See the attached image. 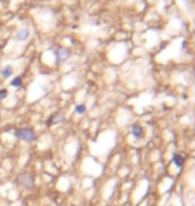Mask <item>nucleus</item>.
I'll return each mask as SVG.
<instances>
[{
  "instance_id": "obj_1",
  "label": "nucleus",
  "mask_w": 195,
  "mask_h": 206,
  "mask_svg": "<svg viewBox=\"0 0 195 206\" xmlns=\"http://www.w3.org/2000/svg\"><path fill=\"white\" fill-rule=\"evenodd\" d=\"M12 135L24 143H32L37 139V133L32 127H17L12 131Z\"/></svg>"
},
{
  "instance_id": "obj_2",
  "label": "nucleus",
  "mask_w": 195,
  "mask_h": 206,
  "mask_svg": "<svg viewBox=\"0 0 195 206\" xmlns=\"http://www.w3.org/2000/svg\"><path fill=\"white\" fill-rule=\"evenodd\" d=\"M16 182L19 186H22L23 189L26 190H34L35 187V181H34V177H32L30 173H19L16 175Z\"/></svg>"
},
{
  "instance_id": "obj_3",
  "label": "nucleus",
  "mask_w": 195,
  "mask_h": 206,
  "mask_svg": "<svg viewBox=\"0 0 195 206\" xmlns=\"http://www.w3.org/2000/svg\"><path fill=\"white\" fill-rule=\"evenodd\" d=\"M54 55H55V59L58 63H63L66 60L70 59L71 56V52L68 48H66V47H56L54 50Z\"/></svg>"
},
{
  "instance_id": "obj_4",
  "label": "nucleus",
  "mask_w": 195,
  "mask_h": 206,
  "mask_svg": "<svg viewBox=\"0 0 195 206\" xmlns=\"http://www.w3.org/2000/svg\"><path fill=\"white\" fill-rule=\"evenodd\" d=\"M64 122V116L60 111H56L54 114H51L47 119V127H52V126H56V125H61Z\"/></svg>"
},
{
  "instance_id": "obj_5",
  "label": "nucleus",
  "mask_w": 195,
  "mask_h": 206,
  "mask_svg": "<svg viewBox=\"0 0 195 206\" xmlns=\"http://www.w3.org/2000/svg\"><path fill=\"white\" fill-rule=\"evenodd\" d=\"M30 35H31V31L28 27H23L20 28L16 34H15V40L19 42V43H22V42H26L30 39Z\"/></svg>"
},
{
  "instance_id": "obj_6",
  "label": "nucleus",
  "mask_w": 195,
  "mask_h": 206,
  "mask_svg": "<svg viewBox=\"0 0 195 206\" xmlns=\"http://www.w3.org/2000/svg\"><path fill=\"white\" fill-rule=\"evenodd\" d=\"M13 72H15V68H13L12 64H6V66H3V67L0 68V76H2L3 79L12 78Z\"/></svg>"
},
{
  "instance_id": "obj_7",
  "label": "nucleus",
  "mask_w": 195,
  "mask_h": 206,
  "mask_svg": "<svg viewBox=\"0 0 195 206\" xmlns=\"http://www.w3.org/2000/svg\"><path fill=\"white\" fill-rule=\"evenodd\" d=\"M131 134H132V137H134L135 139H140V138H143L144 130H143V127H142L140 125L134 123L131 126Z\"/></svg>"
},
{
  "instance_id": "obj_8",
  "label": "nucleus",
  "mask_w": 195,
  "mask_h": 206,
  "mask_svg": "<svg viewBox=\"0 0 195 206\" xmlns=\"http://www.w3.org/2000/svg\"><path fill=\"white\" fill-rule=\"evenodd\" d=\"M9 86L13 87V88H20V87H23V76H20V75L13 76L12 81L9 82Z\"/></svg>"
},
{
  "instance_id": "obj_9",
  "label": "nucleus",
  "mask_w": 195,
  "mask_h": 206,
  "mask_svg": "<svg viewBox=\"0 0 195 206\" xmlns=\"http://www.w3.org/2000/svg\"><path fill=\"white\" fill-rule=\"evenodd\" d=\"M173 162L175 163V166L177 167H182L183 163H184V157L182 154H174L173 155Z\"/></svg>"
},
{
  "instance_id": "obj_10",
  "label": "nucleus",
  "mask_w": 195,
  "mask_h": 206,
  "mask_svg": "<svg viewBox=\"0 0 195 206\" xmlns=\"http://www.w3.org/2000/svg\"><path fill=\"white\" fill-rule=\"evenodd\" d=\"M85 111H87V106H85L84 103H78V105H75V107H74V112L78 115L85 114Z\"/></svg>"
},
{
  "instance_id": "obj_11",
  "label": "nucleus",
  "mask_w": 195,
  "mask_h": 206,
  "mask_svg": "<svg viewBox=\"0 0 195 206\" xmlns=\"http://www.w3.org/2000/svg\"><path fill=\"white\" fill-rule=\"evenodd\" d=\"M7 96H8V90H7V88H0V101L7 99Z\"/></svg>"
},
{
  "instance_id": "obj_12",
  "label": "nucleus",
  "mask_w": 195,
  "mask_h": 206,
  "mask_svg": "<svg viewBox=\"0 0 195 206\" xmlns=\"http://www.w3.org/2000/svg\"><path fill=\"white\" fill-rule=\"evenodd\" d=\"M2 55H3V47L0 46V58H2Z\"/></svg>"
}]
</instances>
